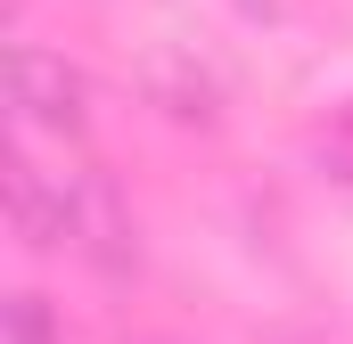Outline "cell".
Listing matches in <instances>:
<instances>
[{
  "mask_svg": "<svg viewBox=\"0 0 353 344\" xmlns=\"http://www.w3.org/2000/svg\"><path fill=\"white\" fill-rule=\"evenodd\" d=\"M148 90H157V107L181 115V123H205V115H214V83H205L197 66H181V58H157V66H148Z\"/></svg>",
  "mask_w": 353,
  "mask_h": 344,
  "instance_id": "obj_4",
  "label": "cell"
},
{
  "mask_svg": "<svg viewBox=\"0 0 353 344\" xmlns=\"http://www.w3.org/2000/svg\"><path fill=\"white\" fill-rule=\"evenodd\" d=\"M8 90H17L25 123H41V131H83V115H90V83L58 50H41V41L8 50Z\"/></svg>",
  "mask_w": 353,
  "mask_h": 344,
  "instance_id": "obj_1",
  "label": "cell"
},
{
  "mask_svg": "<svg viewBox=\"0 0 353 344\" xmlns=\"http://www.w3.org/2000/svg\"><path fill=\"white\" fill-rule=\"evenodd\" d=\"M8 222L25 246H74V180L41 164H8Z\"/></svg>",
  "mask_w": 353,
  "mask_h": 344,
  "instance_id": "obj_3",
  "label": "cell"
},
{
  "mask_svg": "<svg viewBox=\"0 0 353 344\" xmlns=\"http://www.w3.org/2000/svg\"><path fill=\"white\" fill-rule=\"evenodd\" d=\"M8 344H58L50 303H41V295H8Z\"/></svg>",
  "mask_w": 353,
  "mask_h": 344,
  "instance_id": "obj_5",
  "label": "cell"
},
{
  "mask_svg": "<svg viewBox=\"0 0 353 344\" xmlns=\"http://www.w3.org/2000/svg\"><path fill=\"white\" fill-rule=\"evenodd\" d=\"M74 180V255L90 270H132L140 255V230H132V205H123V189L107 180V172H66Z\"/></svg>",
  "mask_w": 353,
  "mask_h": 344,
  "instance_id": "obj_2",
  "label": "cell"
}]
</instances>
